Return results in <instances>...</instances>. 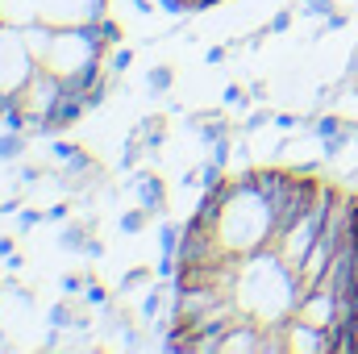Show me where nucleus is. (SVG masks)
Instances as JSON below:
<instances>
[{
	"mask_svg": "<svg viewBox=\"0 0 358 354\" xmlns=\"http://www.w3.org/2000/svg\"><path fill=\"white\" fill-rule=\"evenodd\" d=\"M213 63H225V46H213V50H208V67H213Z\"/></svg>",
	"mask_w": 358,
	"mask_h": 354,
	"instance_id": "nucleus-31",
	"label": "nucleus"
},
{
	"mask_svg": "<svg viewBox=\"0 0 358 354\" xmlns=\"http://www.w3.org/2000/svg\"><path fill=\"white\" fill-rule=\"evenodd\" d=\"M50 325H59V330H67V325H80V321L71 317V300H63V304H55V309H50Z\"/></svg>",
	"mask_w": 358,
	"mask_h": 354,
	"instance_id": "nucleus-17",
	"label": "nucleus"
},
{
	"mask_svg": "<svg viewBox=\"0 0 358 354\" xmlns=\"http://www.w3.org/2000/svg\"><path fill=\"white\" fill-rule=\"evenodd\" d=\"M217 238L234 255H259L275 246V204L255 187V167L234 176V192L217 217Z\"/></svg>",
	"mask_w": 358,
	"mask_h": 354,
	"instance_id": "nucleus-2",
	"label": "nucleus"
},
{
	"mask_svg": "<svg viewBox=\"0 0 358 354\" xmlns=\"http://www.w3.org/2000/svg\"><path fill=\"white\" fill-rule=\"evenodd\" d=\"M104 100H108V76H104V80H100V84L88 92V108H100Z\"/></svg>",
	"mask_w": 358,
	"mask_h": 354,
	"instance_id": "nucleus-23",
	"label": "nucleus"
},
{
	"mask_svg": "<svg viewBox=\"0 0 358 354\" xmlns=\"http://www.w3.org/2000/svg\"><path fill=\"white\" fill-rule=\"evenodd\" d=\"M25 150V134H17V129H4L0 134V159L8 163V159H17Z\"/></svg>",
	"mask_w": 358,
	"mask_h": 354,
	"instance_id": "nucleus-13",
	"label": "nucleus"
},
{
	"mask_svg": "<svg viewBox=\"0 0 358 354\" xmlns=\"http://www.w3.org/2000/svg\"><path fill=\"white\" fill-rule=\"evenodd\" d=\"M146 217H150V213L138 204V208H129V213L121 217V229H125V234H138V229H146Z\"/></svg>",
	"mask_w": 358,
	"mask_h": 354,
	"instance_id": "nucleus-15",
	"label": "nucleus"
},
{
	"mask_svg": "<svg viewBox=\"0 0 358 354\" xmlns=\"http://www.w3.org/2000/svg\"><path fill=\"white\" fill-rule=\"evenodd\" d=\"M84 296H88L92 309H100V304H104V288H100V283H88V292H84Z\"/></svg>",
	"mask_w": 358,
	"mask_h": 354,
	"instance_id": "nucleus-26",
	"label": "nucleus"
},
{
	"mask_svg": "<svg viewBox=\"0 0 358 354\" xmlns=\"http://www.w3.org/2000/svg\"><path fill=\"white\" fill-rule=\"evenodd\" d=\"M287 25H292V13H275L271 17V34H283Z\"/></svg>",
	"mask_w": 358,
	"mask_h": 354,
	"instance_id": "nucleus-27",
	"label": "nucleus"
},
{
	"mask_svg": "<svg viewBox=\"0 0 358 354\" xmlns=\"http://www.w3.org/2000/svg\"><path fill=\"white\" fill-rule=\"evenodd\" d=\"M17 217H21V229H34V225H42V221H46V217H42L38 208H21Z\"/></svg>",
	"mask_w": 358,
	"mask_h": 354,
	"instance_id": "nucleus-24",
	"label": "nucleus"
},
{
	"mask_svg": "<svg viewBox=\"0 0 358 354\" xmlns=\"http://www.w3.org/2000/svg\"><path fill=\"white\" fill-rule=\"evenodd\" d=\"M271 125H275V129H296V125H300V117H292V113H275V117H271Z\"/></svg>",
	"mask_w": 358,
	"mask_h": 354,
	"instance_id": "nucleus-25",
	"label": "nucleus"
},
{
	"mask_svg": "<svg viewBox=\"0 0 358 354\" xmlns=\"http://www.w3.org/2000/svg\"><path fill=\"white\" fill-rule=\"evenodd\" d=\"M134 187H138V204H142L146 213H159V208H163V196H167V192H163V179L159 176H138Z\"/></svg>",
	"mask_w": 358,
	"mask_h": 354,
	"instance_id": "nucleus-10",
	"label": "nucleus"
},
{
	"mask_svg": "<svg viewBox=\"0 0 358 354\" xmlns=\"http://www.w3.org/2000/svg\"><path fill=\"white\" fill-rule=\"evenodd\" d=\"M13 255V238H0V259H8Z\"/></svg>",
	"mask_w": 358,
	"mask_h": 354,
	"instance_id": "nucleus-33",
	"label": "nucleus"
},
{
	"mask_svg": "<svg viewBox=\"0 0 358 354\" xmlns=\"http://www.w3.org/2000/svg\"><path fill=\"white\" fill-rule=\"evenodd\" d=\"M146 84H150L155 92H167L171 84H176V71H171V67H155V71L146 76Z\"/></svg>",
	"mask_w": 358,
	"mask_h": 354,
	"instance_id": "nucleus-16",
	"label": "nucleus"
},
{
	"mask_svg": "<svg viewBox=\"0 0 358 354\" xmlns=\"http://www.w3.org/2000/svg\"><path fill=\"white\" fill-rule=\"evenodd\" d=\"M234 296H238V309L259 325H283L300 304V271L283 263L275 246H267L259 255H246Z\"/></svg>",
	"mask_w": 358,
	"mask_h": 354,
	"instance_id": "nucleus-1",
	"label": "nucleus"
},
{
	"mask_svg": "<svg viewBox=\"0 0 358 354\" xmlns=\"http://www.w3.org/2000/svg\"><path fill=\"white\" fill-rule=\"evenodd\" d=\"M108 17V0H38V21L50 29H80Z\"/></svg>",
	"mask_w": 358,
	"mask_h": 354,
	"instance_id": "nucleus-5",
	"label": "nucleus"
},
{
	"mask_svg": "<svg viewBox=\"0 0 358 354\" xmlns=\"http://www.w3.org/2000/svg\"><path fill=\"white\" fill-rule=\"evenodd\" d=\"M38 67H42V63L29 55L21 29L0 21V96H17V92L29 84V76H34Z\"/></svg>",
	"mask_w": 358,
	"mask_h": 354,
	"instance_id": "nucleus-3",
	"label": "nucleus"
},
{
	"mask_svg": "<svg viewBox=\"0 0 358 354\" xmlns=\"http://www.w3.org/2000/svg\"><path fill=\"white\" fill-rule=\"evenodd\" d=\"M21 38H25L29 55H34L38 63H46V55H50V46H55V29H50L46 21H34V25H25V29H21Z\"/></svg>",
	"mask_w": 358,
	"mask_h": 354,
	"instance_id": "nucleus-8",
	"label": "nucleus"
},
{
	"mask_svg": "<svg viewBox=\"0 0 358 354\" xmlns=\"http://www.w3.org/2000/svg\"><path fill=\"white\" fill-rule=\"evenodd\" d=\"M159 309H163V292H150V296H142V300H138V317H146V321H150Z\"/></svg>",
	"mask_w": 358,
	"mask_h": 354,
	"instance_id": "nucleus-19",
	"label": "nucleus"
},
{
	"mask_svg": "<svg viewBox=\"0 0 358 354\" xmlns=\"http://www.w3.org/2000/svg\"><path fill=\"white\" fill-rule=\"evenodd\" d=\"M63 80L50 71V67H38L34 76H29V84L17 92V104L34 117V129L29 134H46V117L59 108V100H63Z\"/></svg>",
	"mask_w": 358,
	"mask_h": 354,
	"instance_id": "nucleus-4",
	"label": "nucleus"
},
{
	"mask_svg": "<svg viewBox=\"0 0 358 354\" xmlns=\"http://www.w3.org/2000/svg\"><path fill=\"white\" fill-rule=\"evenodd\" d=\"M300 13H308V17H313V13L334 17V0H304V4H300Z\"/></svg>",
	"mask_w": 358,
	"mask_h": 354,
	"instance_id": "nucleus-22",
	"label": "nucleus"
},
{
	"mask_svg": "<svg viewBox=\"0 0 358 354\" xmlns=\"http://www.w3.org/2000/svg\"><path fill=\"white\" fill-rule=\"evenodd\" d=\"M67 213H71V208H67V204H55V208H50V213H46V217H50V221H67Z\"/></svg>",
	"mask_w": 358,
	"mask_h": 354,
	"instance_id": "nucleus-30",
	"label": "nucleus"
},
{
	"mask_svg": "<svg viewBox=\"0 0 358 354\" xmlns=\"http://www.w3.org/2000/svg\"><path fill=\"white\" fill-rule=\"evenodd\" d=\"M225 104H242V88H238V84L225 88Z\"/></svg>",
	"mask_w": 358,
	"mask_h": 354,
	"instance_id": "nucleus-29",
	"label": "nucleus"
},
{
	"mask_svg": "<svg viewBox=\"0 0 358 354\" xmlns=\"http://www.w3.org/2000/svg\"><path fill=\"white\" fill-rule=\"evenodd\" d=\"M88 275H80V271H67V275H63V292H67V296H80V292H88Z\"/></svg>",
	"mask_w": 358,
	"mask_h": 354,
	"instance_id": "nucleus-18",
	"label": "nucleus"
},
{
	"mask_svg": "<svg viewBox=\"0 0 358 354\" xmlns=\"http://www.w3.org/2000/svg\"><path fill=\"white\" fill-rule=\"evenodd\" d=\"M296 317H304V321H313V325H321V330H334V325L342 321V309H338V296H334L325 283H317V288L300 292Z\"/></svg>",
	"mask_w": 358,
	"mask_h": 354,
	"instance_id": "nucleus-6",
	"label": "nucleus"
},
{
	"mask_svg": "<svg viewBox=\"0 0 358 354\" xmlns=\"http://www.w3.org/2000/svg\"><path fill=\"white\" fill-rule=\"evenodd\" d=\"M129 63H134V50H129V46H113V50H108V59H104V67H108L113 76L129 71Z\"/></svg>",
	"mask_w": 358,
	"mask_h": 354,
	"instance_id": "nucleus-14",
	"label": "nucleus"
},
{
	"mask_svg": "<svg viewBox=\"0 0 358 354\" xmlns=\"http://www.w3.org/2000/svg\"><path fill=\"white\" fill-rule=\"evenodd\" d=\"M46 150H50V155H55V159H63V163H71V159H76V155H80V146H71V142H50V146H46Z\"/></svg>",
	"mask_w": 358,
	"mask_h": 354,
	"instance_id": "nucleus-20",
	"label": "nucleus"
},
{
	"mask_svg": "<svg viewBox=\"0 0 358 354\" xmlns=\"http://www.w3.org/2000/svg\"><path fill=\"white\" fill-rule=\"evenodd\" d=\"M0 21L17 25V29L34 25L38 21V0H0Z\"/></svg>",
	"mask_w": 358,
	"mask_h": 354,
	"instance_id": "nucleus-9",
	"label": "nucleus"
},
{
	"mask_svg": "<svg viewBox=\"0 0 358 354\" xmlns=\"http://www.w3.org/2000/svg\"><path fill=\"white\" fill-rule=\"evenodd\" d=\"M84 113H92V108H88V96H80V92H63L59 108L46 117V134H63V129L80 125V117H84Z\"/></svg>",
	"mask_w": 358,
	"mask_h": 354,
	"instance_id": "nucleus-7",
	"label": "nucleus"
},
{
	"mask_svg": "<svg viewBox=\"0 0 358 354\" xmlns=\"http://www.w3.org/2000/svg\"><path fill=\"white\" fill-rule=\"evenodd\" d=\"M138 283H150V271H146V267H134V271L121 279V292H129V288H138Z\"/></svg>",
	"mask_w": 358,
	"mask_h": 354,
	"instance_id": "nucleus-21",
	"label": "nucleus"
},
{
	"mask_svg": "<svg viewBox=\"0 0 358 354\" xmlns=\"http://www.w3.org/2000/svg\"><path fill=\"white\" fill-rule=\"evenodd\" d=\"M84 255H88V259H100V255H104V246H100L96 238H88V242H84Z\"/></svg>",
	"mask_w": 358,
	"mask_h": 354,
	"instance_id": "nucleus-28",
	"label": "nucleus"
},
{
	"mask_svg": "<svg viewBox=\"0 0 358 354\" xmlns=\"http://www.w3.org/2000/svg\"><path fill=\"white\" fill-rule=\"evenodd\" d=\"M92 29H96V38H100V46H104V50H113V46H121V42H125V29H121V21H117L113 13H108V17H100Z\"/></svg>",
	"mask_w": 358,
	"mask_h": 354,
	"instance_id": "nucleus-11",
	"label": "nucleus"
},
{
	"mask_svg": "<svg viewBox=\"0 0 358 354\" xmlns=\"http://www.w3.org/2000/svg\"><path fill=\"white\" fill-rule=\"evenodd\" d=\"M342 117L338 113H321V117H313V138H321V142H329V138H338L342 134Z\"/></svg>",
	"mask_w": 358,
	"mask_h": 354,
	"instance_id": "nucleus-12",
	"label": "nucleus"
},
{
	"mask_svg": "<svg viewBox=\"0 0 358 354\" xmlns=\"http://www.w3.org/2000/svg\"><path fill=\"white\" fill-rule=\"evenodd\" d=\"M0 213L8 217V213H21V200H0Z\"/></svg>",
	"mask_w": 358,
	"mask_h": 354,
	"instance_id": "nucleus-32",
	"label": "nucleus"
}]
</instances>
